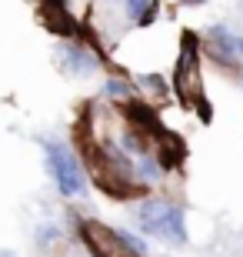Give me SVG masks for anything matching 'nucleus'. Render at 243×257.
<instances>
[{
    "label": "nucleus",
    "instance_id": "1",
    "mask_svg": "<svg viewBox=\"0 0 243 257\" xmlns=\"http://www.w3.org/2000/svg\"><path fill=\"white\" fill-rule=\"evenodd\" d=\"M44 154H47V171H50V177H54L57 191L64 194V197H80V194H87V174H84L80 161L74 157V151H70L67 144L47 141L44 144Z\"/></svg>",
    "mask_w": 243,
    "mask_h": 257
},
{
    "label": "nucleus",
    "instance_id": "2",
    "mask_svg": "<svg viewBox=\"0 0 243 257\" xmlns=\"http://www.w3.org/2000/svg\"><path fill=\"white\" fill-rule=\"evenodd\" d=\"M196 34L193 30H183V50L177 57V70H173V90L180 94V100L187 107L200 104V70H196Z\"/></svg>",
    "mask_w": 243,
    "mask_h": 257
},
{
    "label": "nucleus",
    "instance_id": "3",
    "mask_svg": "<svg viewBox=\"0 0 243 257\" xmlns=\"http://www.w3.org/2000/svg\"><path fill=\"white\" fill-rule=\"evenodd\" d=\"M80 234H84L87 247H90V254H94V257H137L120 240L117 230L103 227V224H97V220H84V224H80Z\"/></svg>",
    "mask_w": 243,
    "mask_h": 257
},
{
    "label": "nucleus",
    "instance_id": "4",
    "mask_svg": "<svg viewBox=\"0 0 243 257\" xmlns=\"http://www.w3.org/2000/svg\"><path fill=\"white\" fill-rule=\"evenodd\" d=\"M40 17L54 34H64V37H74L77 34V24L67 10V0H40Z\"/></svg>",
    "mask_w": 243,
    "mask_h": 257
},
{
    "label": "nucleus",
    "instance_id": "5",
    "mask_svg": "<svg viewBox=\"0 0 243 257\" xmlns=\"http://www.w3.org/2000/svg\"><path fill=\"white\" fill-rule=\"evenodd\" d=\"M170 200H163V197H147L140 204V227H143V234H157V227L163 224V217L170 214Z\"/></svg>",
    "mask_w": 243,
    "mask_h": 257
},
{
    "label": "nucleus",
    "instance_id": "6",
    "mask_svg": "<svg viewBox=\"0 0 243 257\" xmlns=\"http://www.w3.org/2000/svg\"><path fill=\"white\" fill-rule=\"evenodd\" d=\"M157 237L173 240V244H183V240H187V224H183V207H180V204L170 207V214L163 217V224L157 227Z\"/></svg>",
    "mask_w": 243,
    "mask_h": 257
},
{
    "label": "nucleus",
    "instance_id": "7",
    "mask_svg": "<svg viewBox=\"0 0 243 257\" xmlns=\"http://www.w3.org/2000/svg\"><path fill=\"white\" fill-rule=\"evenodd\" d=\"M206 50L213 54L216 60H226V64H233L236 50H233V37L226 34L223 27H213L210 30V40H206Z\"/></svg>",
    "mask_w": 243,
    "mask_h": 257
},
{
    "label": "nucleus",
    "instance_id": "8",
    "mask_svg": "<svg viewBox=\"0 0 243 257\" xmlns=\"http://www.w3.org/2000/svg\"><path fill=\"white\" fill-rule=\"evenodd\" d=\"M64 54H67V60L74 64L77 74H90V70H94V57H87V54H80V50H74V47H67Z\"/></svg>",
    "mask_w": 243,
    "mask_h": 257
},
{
    "label": "nucleus",
    "instance_id": "9",
    "mask_svg": "<svg viewBox=\"0 0 243 257\" xmlns=\"http://www.w3.org/2000/svg\"><path fill=\"white\" fill-rule=\"evenodd\" d=\"M117 234H120V240H123V244H127V247H130L137 257H147V240H140L137 234H127V230H117Z\"/></svg>",
    "mask_w": 243,
    "mask_h": 257
},
{
    "label": "nucleus",
    "instance_id": "10",
    "mask_svg": "<svg viewBox=\"0 0 243 257\" xmlns=\"http://www.w3.org/2000/svg\"><path fill=\"white\" fill-rule=\"evenodd\" d=\"M103 90H107L110 97H120V100H123L127 94H130V87L123 84V80H107V87H103Z\"/></svg>",
    "mask_w": 243,
    "mask_h": 257
},
{
    "label": "nucleus",
    "instance_id": "11",
    "mask_svg": "<svg viewBox=\"0 0 243 257\" xmlns=\"http://www.w3.org/2000/svg\"><path fill=\"white\" fill-rule=\"evenodd\" d=\"M147 7H150V0H127V14H130L133 20H140Z\"/></svg>",
    "mask_w": 243,
    "mask_h": 257
},
{
    "label": "nucleus",
    "instance_id": "12",
    "mask_svg": "<svg viewBox=\"0 0 243 257\" xmlns=\"http://www.w3.org/2000/svg\"><path fill=\"white\" fill-rule=\"evenodd\" d=\"M233 50H236V54L243 57V37H233Z\"/></svg>",
    "mask_w": 243,
    "mask_h": 257
},
{
    "label": "nucleus",
    "instance_id": "13",
    "mask_svg": "<svg viewBox=\"0 0 243 257\" xmlns=\"http://www.w3.org/2000/svg\"><path fill=\"white\" fill-rule=\"evenodd\" d=\"M0 257H17V254H14V250H0Z\"/></svg>",
    "mask_w": 243,
    "mask_h": 257
}]
</instances>
